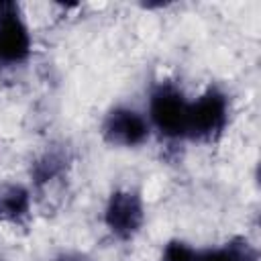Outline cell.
Returning a JSON list of instances; mask_svg holds the SVG:
<instances>
[{"mask_svg":"<svg viewBox=\"0 0 261 261\" xmlns=\"http://www.w3.org/2000/svg\"><path fill=\"white\" fill-rule=\"evenodd\" d=\"M228 122V102L222 92L208 88L200 98L188 104L186 137L198 141L216 139Z\"/></svg>","mask_w":261,"mask_h":261,"instance_id":"6da1fadb","label":"cell"},{"mask_svg":"<svg viewBox=\"0 0 261 261\" xmlns=\"http://www.w3.org/2000/svg\"><path fill=\"white\" fill-rule=\"evenodd\" d=\"M188 100L181 90L169 82H161L149 100V116L157 130L165 137H186V116H188Z\"/></svg>","mask_w":261,"mask_h":261,"instance_id":"7a4b0ae2","label":"cell"},{"mask_svg":"<svg viewBox=\"0 0 261 261\" xmlns=\"http://www.w3.org/2000/svg\"><path fill=\"white\" fill-rule=\"evenodd\" d=\"M145 222V206L143 198L135 190H116L110 194L108 204L104 208V224L106 228L120 241H130Z\"/></svg>","mask_w":261,"mask_h":261,"instance_id":"3957f363","label":"cell"},{"mask_svg":"<svg viewBox=\"0 0 261 261\" xmlns=\"http://www.w3.org/2000/svg\"><path fill=\"white\" fill-rule=\"evenodd\" d=\"M31 53V35L14 2H0V63H20Z\"/></svg>","mask_w":261,"mask_h":261,"instance_id":"277c9868","label":"cell"},{"mask_svg":"<svg viewBox=\"0 0 261 261\" xmlns=\"http://www.w3.org/2000/svg\"><path fill=\"white\" fill-rule=\"evenodd\" d=\"M149 122L143 114L133 108H114L108 112L102 124V137L110 145L137 147L149 137Z\"/></svg>","mask_w":261,"mask_h":261,"instance_id":"5b68a950","label":"cell"},{"mask_svg":"<svg viewBox=\"0 0 261 261\" xmlns=\"http://www.w3.org/2000/svg\"><path fill=\"white\" fill-rule=\"evenodd\" d=\"M31 212V194L18 184L0 186V220L20 224L29 218Z\"/></svg>","mask_w":261,"mask_h":261,"instance_id":"8992f818","label":"cell"},{"mask_svg":"<svg viewBox=\"0 0 261 261\" xmlns=\"http://www.w3.org/2000/svg\"><path fill=\"white\" fill-rule=\"evenodd\" d=\"M259 253L247 239H232L222 247L196 253V261H257Z\"/></svg>","mask_w":261,"mask_h":261,"instance_id":"52a82bcc","label":"cell"},{"mask_svg":"<svg viewBox=\"0 0 261 261\" xmlns=\"http://www.w3.org/2000/svg\"><path fill=\"white\" fill-rule=\"evenodd\" d=\"M65 167V159L61 153H45L37 163H35V181L37 184H47L55 179Z\"/></svg>","mask_w":261,"mask_h":261,"instance_id":"ba28073f","label":"cell"},{"mask_svg":"<svg viewBox=\"0 0 261 261\" xmlns=\"http://www.w3.org/2000/svg\"><path fill=\"white\" fill-rule=\"evenodd\" d=\"M196 249L184 241H169L161 253V261H196Z\"/></svg>","mask_w":261,"mask_h":261,"instance_id":"9c48e42d","label":"cell"},{"mask_svg":"<svg viewBox=\"0 0 261 261\" xmlns=\"http://www.w3.org/2000/svg\"><path fill=\"white\" fill-rule=\"evenodd\" d=\"M55 261H92L88 255L84 253H77V251H67V253H61Z\"/></svg>","mask_w":261,"mask_h":261,"instance_id":"30bf717a","label":"cell"}]
</instances>
